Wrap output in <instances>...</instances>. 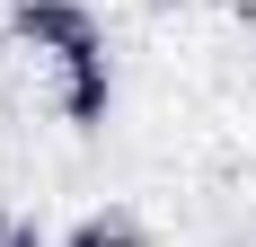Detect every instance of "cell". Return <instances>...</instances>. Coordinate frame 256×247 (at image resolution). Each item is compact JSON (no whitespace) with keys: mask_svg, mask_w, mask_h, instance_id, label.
<instances>
[{"mask_svg":"<svg viewBox=\"0 0 256 247\" xmlns=\"http://www.w3.org/2000/svg\"><path fill=\"white\" fill-rule=\"evenodd\" d=\"M71 247H168V238H150L142 221H124V212H115V221H88Z\"/></svg>","mask_w":256,"mask_h":247,"instance_id":"7a4b0ae2","label":"cell"},{"mask_svg":"<svg viewBox=\"0 0 256 247\" xmlns=\"http://www.w3.org/2000/svg\"><path fill=\"white\" fill-rule=\"evenodd\" d=\"M0 106L9 115H53V124H88L106 106V62H98L88 9L18 0V18L0 26Z\"/></svg>","mask_w":256,"mask_h":247,"instance_id":"6da1fadb","label":"cell"}]
</instances>
